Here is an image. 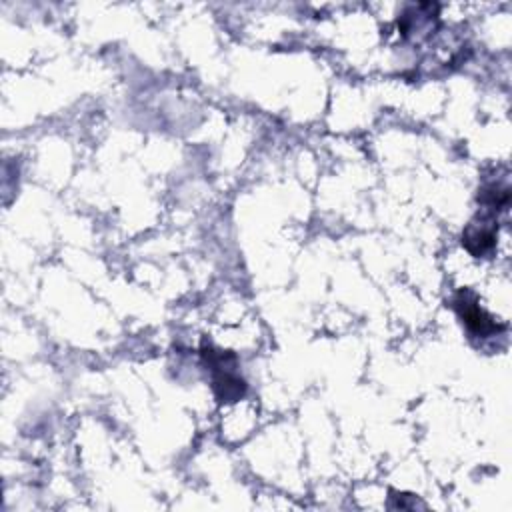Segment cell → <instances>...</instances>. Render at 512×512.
I'll use <instances>...</instances> for the list:
<instances>
[{
	"instance_id": "7a4b0ae2",
	"label": "cell",
	"mask_w": 512,
	"mask_h": 512,
	"mask_svg": "<svg viewBox=\"0 0 512 512\" xmlns=\"http://www.w3.org/2000/svg\"><path fill=\"white\" fill-rule=\"evenodd\" d=\"M454 306H456V312L458 316L462 318V322L468 326V330L476 336H490L498 330H504L506 326H498L474 300V296L466 290H462L456 300H454Z\"/></svg>"
},
{
	"instance_id": "6da1fadb",
	"label": "cell",
	"mask_w": 512,
	"mask_h": 512,
	"mask_svg": "<svg viewBox=\"0 0 512 512\" xmlns=\"http://www.w3.org/2000/svg\"><path fill=\"white\" fill-rule=\"evenodd\" d=\"M202 358L212 372V390L218 398V402H236L246 392V382L238 374V362L232 352L214 350L212 346L202 348Z\"/></svg>"
}]
</instances>
